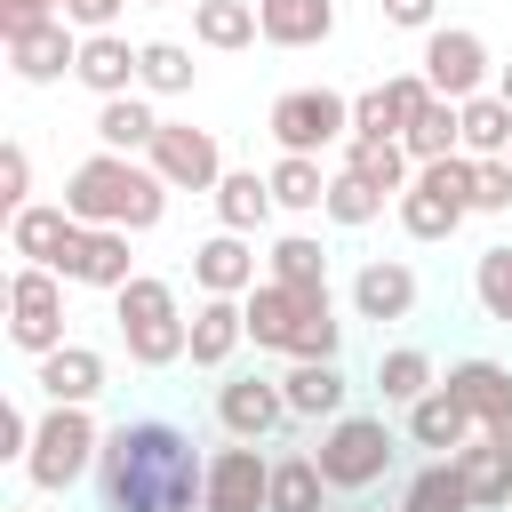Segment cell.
<instances>
[{"instance_id":"obj_1","label":"cell","mask_w":512,"mask_h":512,"mask_svg":"<svg viewBox=\"0 0 512 512\" xmlns=\"http://www.w3.org/2000/svg\"><path fill=\"white\" fill-rule=\"evenodd\" d=\"M208 456L168 416H120L96 448V504L104 512H200Z\"/></svg>"},{"instance_id":"obj_2","label":"cell","mask_w":512,"mask_h":512,"mask_svg":"<svg viewBox=\"0 0 512 512\" xmlns=\"http://www.w3.org/2000/svg\"><path fill=\"white\" fill-rule=\"evenodd\" d=\"M64 208L80 224H120V232H152L168 216V176L136 152H88L72 176H64Z\"/></svg>"},{"instance_id":"obj_3","label":"cell","mask_w":512,"mask_h":512,"mask_svg":"<svg viewBox=\"0 0 512 512\" xmlns=\"http://www.w3.org/2000/svg\"><path fill=\"white\" fill-rule=\"evenodd\" d=\"M112 320H120V344H128L136 368H176V360H192V320H184V304H176V280L136 272V280L112 296Z\"/></svg>"},{"instance_id":"obj_4","label":"cell","mask_w":512,"mask_h":512,"mask_svg":"<svg viewBox=\"0 0 512 512\" xmlns=\"http://www.w3.org/2000/svg\"><path fill=\"white\" fill-rule=\"evenodd\" d=\"M472 152H448V160H416V176H408V192L392 200V216H400V232L408 240H448L464 216H472Z\"/></svg>"},{"instance_id":"obj_5","label":"cell","mask_w":512,"mask_h":512,"mask_svg":"<svg viewBox=\"0 0 512 512\" xmlns=\"http://www.w3.org/2000/svg\"><path fill=\"white\" fill-rule=\"evenodd\" d=\"M96 448H104L96 416H88V408H72V400H48V408H40V432H32L24 472H32V488H40V496H64L72 480H96Z\"/></svg>"},{"instance_id":"obj_6","label":"cell","mask_w":512,"mask_h":512,"mask_svg":"<svg viewBox=\"0 0 512 512\" xmlns=\"http://www.w3.org/2000/svg\"><path fill=\"white\" fill-rule=\"evenodd\" d=\"M320 472H328V488H344V496H368L384 472H392V456H400V440H392V424L384 416H336L328 432H320Z\"/></svg>"},{"instance_id":"obj_7","label":"cell","mask_w":512,"mask_h":512,"mask_svg":"<svg viewBox=\"0 0 512 512\" xmlns=\"http://www.w3.org/2000/svg\"><path fill=\"white\" fill-rule=\"evenodd\" d=\"M8 344L24 360H48L56 344H72L64 336V272H48V264L8 272Z\"/></svg>"},{"instance_id":"obj_8","label":"cell","mask_w":512,"mask_h":512,"mask_svg":"<svg viewBox=\"0 0 512 512\" xmlns=\"http://www.w3.org/2000/svg\"><path fill=\"white\" fill-rule=\"evenodd\" d=\"M264 128H272L280 152H328V144L352 136V96H336V88H288V96H272Z\"/></svg>"},{"instance_id":"obj_9","label":"cell","mask_w":512,"mask_h":512,"mask_svg":"<svg viewBox=\"0 0 512 512\" xmlns=\"http://www.w3.org/2000/svg\"><path fill=\"white\" fill-rule=\"evenodd\" d=\"M416 72H424V80H432V96H448V104H464V96L496 88L488 40H480L472 24H432V32H424V64H416Z\"/></svg>"},{"instance_id":"obj_10","label":"cell","mask_w":512,"mask_h":512,"mask_svg":"<svg viewBox=\"0 0 512 512\" xmlns=\"http://www.w3.org/2000/svg\"><path fill=\"white\" fill-rule=\"evenodd\" d=\"M200 512H272V456H264V440H224L208 456Z\"/></svg>"},{"instance_id":"obj_11","label":"cell","mask_w":512,"mask_h":512,"mask_svg":"<svg viewBox=\"0 0 512 512\" xmlns=\"http://www.w3.org/2000/svg\"><path fill=\"white\" fill-rule=\"evenodd\" d=\"M144 160L168 176V192H216V184H224V152H216V136L192 128V120H160V136H152Z\"/></svg>"},{"instance_id":"obj_12","label":"cell","mask_w":512,"mask_h":512,"mask_svg":"<svg viewBox=\"0 0 512 512\" xmlns=\"http://www.w3.org/2000/svg\"><path fill=\"white\" fill-rule=\"evenodd\" d=\"M216 424L232 432V440H272L280 424H296L288 416V392H280V376H224L216 384Z\"/></svg>"},{"instance_id":"obj_13","label":"cell","mask_w":512,"mask_h":512,"mask_svg":"<svg viewBox=\"0 0 512 512\" xmlns=\"http://www.w3.org/2000/svg\"><path fill=\"white\" fill-rule=\"evenodd\" d=\"M72 64H80V24H72V16H40V24L8 32V72H16L24 88H48V80H64Z\"/></svg>"},{"instance_id":"obj_14","label":"cell","mask_w":512,"mask_h":512,"mask_svg":"<svg viewBox=\"0 0 512 512\" xmlns=\"http://www.w3.org/2000/svg\"><path fill=\"white\" fill-rule=\"evenodd\" d=\"M56 272H64V280H80V288H104V296H120V288L136 280V256H128V232H120V224H80Z\"/></svg>"},{"instance_id":"obj_15","label":"cell","mask_w":512,"mask_h":512,"mask_svg":"<svg viewBox=\"0 0 512 512\" xmlns=\"http://www.w3.org/2000/svg\"><path fill=\"white\" fill-rule=\"evenodd\" d=\"M424 104H432V80L424 72H392V80L352 96V136H408V120Z\"/></svg>"},{"instance_id":"obj_16","label":"cell","mask_w":512,"mask_h":512,"mask_svg":"<svg viewBox=\"0 0 512 512\" xmlns=\"http://www.w3.org/2000/svg\"><path fill=\"white\" fill-rule=\"evenodd\" d=\"M320 296H328V288H280V280H256V288L240 296V312H248V344L288 360V336H296V320H304Z\"/></svg>"},{"instance_id":"obj_17","label":"cell","mask_w":512,"mask_h":512,"mask_svg":"<svg viewBox=\"0 0 512 512\" xmlns=\"http://www.w3.org/2000/svg\"><path fill=\"white\" fill-rule=\"evenodd\" d=\"M352 312L376 320V328L408 320V312H416V272H408L400 256H368V264L352 272Z\"/></svg>"},{"instance_id":"obj_18","label":"cell","mask_w":512,"mask_h":512,"mask_svg":"<svg viewBox=\"0 0 512 512\" xmlns=\"http://www.w3.org/2000/svg\"><path fill=\"white\" fill-rule=\"evenodd\" d=\"M440 384L472 408L480 432H504V424H512V368H504V360H480V352H472V360H456Z\"/></svg>"},{"instance_id":"obj_19","label":"cell","mask_w":512,"mask_h":512,"mask_svg":"<svg viewBox=\"0 0 512 512\" xmlns=\"http://www.w3.org/2000/svg\"><path fill=\"white\" fill-rule=\"evenodd\" d=\"M72 232H80V216L64 208V200H32V208H16L8 216V248L24 256V264H64V248H72Z\"/></svg>"},{"instance_id":"obj_20","label":"cell","mask_w":512,"mask_h":512,"mask_svg":"<svg viewBox=\"0 0 512 512\" xmlns=\"http://www.w3.org/2000/svg\"><path fill=\"white\" fill-rule=\"evenodd\" d=\"M240 344H248V312H240V296H200V304H192V368L224 376Z\"/></svg>"},{"instance_id":"obj_21","label":"cell","mask_w":512,"mask_h":512,"mask_svg":"<svg viewBox=\"0 0 512 512\" xmlns=\"http://www.w3.org/2000/svg\"><path fill=\"white\" fill-rule=\"evenodd\" d=\"M104 352L96 344H56L48 360H32V384H40V400H72V408H88L96 392H104Z\"/></svg>"},{"instance_id":"obj_22","label":"cell","mask_w":512,"mask_h":512,"mask_svg":"<svg viewBox=\"0 0 512 512\" xmlns=\"http://www.w3.org/2000/svg\"><path fill=\"white\" fill-rule=\"evenodd\" d=\"M136 64H144V48H128L120 32H80V64H72V80L104 104V96H128V88H136Z\"/></svg>"},{"instance_id":"obj_23","label":"cell","mask_w":512,"mask_h":512,"mask_svg":"<svg viewBox=\"0 0 512 512\" xmlns=\"http://www.w3.org/2000/svg\"><path fill=\"white\" fill-rule=\"evenodd\" d=\"M192 288H200V296H248V288H256V248H248V232L200 240V248H192Z\"/></svg>"},{"instance_id":"obj_24","label":"cell","mask_w":512,"mask_h":512,"mask_svg":"<svg viewBox=\"0 0 512 512\" xmlns=\"http://www.w3.org/2000/svg\"><path fill=\"white\" fill-rule=\"evenodd\" d=\"M280 392H288V416H296V424H336L352 384H344V368H336V360H288Z\"/></svg>"},{"instance_id":"obj_25","label":"cell","mask_w":512,"mask_h":512,"mask_svg":"<svg viewBox=\"0 0 512 512\" xmlns=\"http://www.w3.org/2000/svg\"><path fill=\"white\" fill-rule=\"evenodd\" d=\"M400 416H408V440L432 448V456H456V448L472 440V408H464L448 384H432V392H424L416 408H400Z\"/></svg>"},{"instance_id":"obj_26","label":"cell","mask_w":512,"mask_h":512,"mask_svg":"<svg viewBox=\"0 0 512 512\" xmlns=\"http://www.w3.org/2000/svg\"><path fill=\"white\" fill-rule=\"evenodd\" d=\"M456 472H464V488H472V504H480V512L512 504V440H496V432L464 440V448H456Z\"/></svg>"},{"instance_id":"obj_27","label":"cell","mask_w":512,"mask_h":512,"mask_svg":"<svg viewBox=\"0 0 512 512\" xmlns=\"http://www.w3.org/2000/svg\"><path fill=\"white\" fill-rule=\"evenodd\" d=\"M256 24L272 48H320L336 32V0H256Z\"/></svg>"},{"instance_id":"obj_28","label":"cell","mask_w":512,"mask_h":512,"mask_svg":"<svg viewBox=\"0 0 512 512\" xmlns=\"http://www.w3.org/2000/svg\"><path fill=\"white\" fill-rule=\"evenodd\" d=\"M336 152H344V168H352V176H368L384 200H400V192H408V176H416V160H408V144H400V136H344Z\"/></svg>"},{"instance_id":"obj_29","label":"cell","mask_w":512,"mask_h":512,"mask_svg":"<svg viewBox=\"0 0 512 512\" xmlns=\"http://www.w3.org/2000/svg\"><path fill=\"white\" fill-rule=\"evenodd\" d=\"M152 136H160V112H152L136 88L96 104V144H104V152H152Z\"/></svg>"},{"instance_id":"obj_30","label":"cell","mask_w":512,"mask_h":512,"mask_svg":"<svg viewBox=\"0 0 512 512\" xmlns=\"http://www.w3.org/2000/svg\"><path fill=\"white\" fill-rule=\"evenodd\" d=\"M400 512H480V504H472V488H464L456 456H432V464H416V472H408Z\"/></svg>"},{"instance_id":"obj_31","label":"cell","mask_w":512,"mask_h":512,"mask_svg":"<svg viewBox=\"0 0 512 512\" xmlns=\"http://www.w3.org/2000/svg\"><path fill=\"white\" fill-rule=\"evenodd\" d=\"M272 208H280V200H272V176L224 168V184H216V224H224V232H256Z\"/></svg>"},{"instance_id":"obj_32","label":"cell","mask_w":512,"mask_h":512,"mask_svg":"<svg viewBox=\"0 0 512 512\" xmlns=\"http://www.w3.org/2000/svg\"><path fill=\"white\" fill-rule=\"evenodd\" d=\"M264 176H272V200H280V208L320 216V200H328V168H320V152H280Z\"/></svg>"},{"instance_id":"obj_33","label":"cell","mask_w":512,"mask_h":512,"mask_svg":"<svg viewBox=\"0 0 512 512\" xmlns=\"http://www.w3.org/2000/svg\"><path fill=\"white\" fill-rule=\"evenodd\" d=\"M192 40L200 48H248V40H264L256 0H192Z\"/></svg>"},{"instance_id":"obj_34","label":"cell","mask_w":512,"mask_h":512,"mask_svg":"<svg viewBox=\"0 0 512 512\" xmlns=\"http://www.w3.org/2000/svg\"><path fill=\"white\" fill-rule=\"evenodd\" d=\"M408 160H448V152H464V104H448V96H432L416 120H408Z\"/></svg>"},{"instance_id":"obj_35","label":"cell","mask_w":512,"mask_h":512,"mask_svg":"<svg viewBox=\"0 0 512 512\" xmlns=\"http://www.w3.org/2000/svg\"><path fill=\"white\" fill-rule=\"evenodd\" d=\"M432 384H440V376H432V352H416V344H392V352L376 360V392H384V408H416Z\"/></svg>"},{"instance_id":"obj_36","label":"cell","mask_w":512,"mask_h":512,"mask_svg":"<svg viewBox=\"0 0 512 512\" xmlns=\"http://www.w3.org/2000/svg\"><path fill=\"white\" fill-rule=\"evenodd\" d=\"M464 152H472V160H496V152H512V104H504L496 88L464 96Z\"/></svg>"},{"instance_id":"obj_37","label":"cell","mask_w":512,"mask_h":512,"mask_svg":"<svg viewBox=\"0 0 512 512\" xmlns=\"http://www.w3.org/2000/svg\"><path fill=\"white\" fill-rule=\"evenodd\" d=\"M320 496H328V472H320L312 448L304 456H272V512H320Z\"/></svg>"},{"instance_id":"obj_38","label":"cell","mask_w":512,"mask_h":512,"mask_svg":"<svg viewBox=\"0 0 512 512\" xmlns=\"http://www.w3.org/2000/svg\"><path fill=\"white\" fill-rule=\"evenodd\" d=\"M192 48L184 40H144V64H136V88H152V96H192Z\"/></svg>"},{"instance_id":"obj_39","label":"cell","mask_w":512,"mask_h":512,"mask_svg":"<svg viewBox=\"0 0 512 512\" xmlns=\"http://www.w3.org/2000/svg\"><path fill=\"white\" fill-rule=\"evenodd\" d=\"M320 216H328V224H344V232H360V224H376V216H384V192H376L368 176L336 168V176H328V200H320Z\"/></svg>"},{"instance_id":"obj_40","label":"cell","mask_w":512,"mask_h":512,"mask_svg":"<svg viewBox=\"0 0 512 512\" xmlns=\"http://www.w3.org/2000/svg\"><path fill=\"white\" fill-rule=\"evenodd\" d=\"M272 280L280 288H328V248L312 232H280L272 240Z\"/></svg>"},{"instance_id":"obj_41","label":"cell","mask_w":512,"mask_h":512,"mask_svg":"<svg viewBox=\"0 0 512 512\" xmlns=\"http://www.w3.org/2000/svg\"><path fill=\"white\" fill-rule=\"evenodd\" d=\"M344 352V320H336V304L320 296L304 320H296V336H288V360H336Z\"/></svg>"},{"instance_id":"obj_42","label":"cell","mask_w":512,"mask_h":512,"mask_svg":"<svg viewBox=\"0 0 512 512\" xmlns=\"http://www.w3.org/2000/svg\"><path fill=\"white\" fill-rule=\"evenodd\" d=\"M472 296H480V312H488L496 328H512V248H488V256L472 264Z\"/></svg>"},{"instance_id":"obj_43","label":"cell","mask_w":512,"mask_h":512,"mask_svg":"<svg viewBox=\"0 0 512 512\" xmlns=\"http://www.w3.org/2000/svg\"><path fill=\"white\" fill-rule=\"evenodd\" d=\"M504 208H512V160L496 152L472 168V216H504Z\"/></svg>"},{"instance_id":"obj_44","label":"cell","mask_w":512,"mask_h":512,"mask_svg":"<svg viewBox=\"0 0 512 512\" xmlns=\"http://www.w3.org/2000/svg\"><path fill=\"white\" fill-rule=\"evenodd\" d=\"M0 208H32V152L24 144H0Z\"/></svg>"},{"instance_id":"obj_45","label":"cell","mask_w":512,"mask_h":512,"mask_svg":"<svg viewBox=\"0 0 512 512\" xmlns=\"http://www.w3.org/2000/svg\"><path fill=\"white\" fill-rule=\"evenodd\" d=\"M32 432H40V416L24 400H8L0 408V456H32Z\"/></svg>"},{"instance_id":"obj_46","label":"cell","mask_w":512,"mask_h":512,"mask_svg":"<svg viewBox=\"0 0 512 512\" xmlns=\"http://www.w3.org/2000/svg\"><path fill=\"white\" fill-rule=\"evenodd\" d=\"M376 8H384L392 32H432L440 24V0H376Z\"/></svg>"},{"instance_id":"obj_47","label":"cell","mask_w":512,"mask_h":512,"mask_svg":"<svg viewBox=\"0 0 512 512\" xmlns=\"http://www.w3.org/2000/svg\"><path fill=\"white\" fill-rule=\"evenodd\" d=\"M120 8H128V0H72L64 16H72L80 32H112V24H120Z\"/></svg>"},{"instance_id":"obj_48","label":"cell","mask_w":512,"mask_h":512,"mask_svg":"<svg viewBox=\"0 0 512 512\" xmlns=\"http://www.w3.org/2000/svg\"><path fill=\"white\" fill-rule=\"evenodd\" d=\"M40 16H64V8L56 0H0V40L24 32V24H40Z\"/></svg>"},{"instance_id":"obj_49","label":"cell","mask_w":512,"mask_h":512,"mask_svg":"<svg viewBox=\"0 0 512 512\" xmlns=\"http://www.w3.org/2000/svg\"><path fill=\"white\" fill-rule=\"evenodd\" d=\"M496 96H504V104H512V64H496Z\"/></svg>"},{"instance_id":"obj_50","label":"cell","mask_w":512,"mask_h":512,"mask_svg":"<svg viewBox=\"0 0 512 512\" xmlns=\"http://www.w3.org/2000/svg\"><path fill=\"white\" fill-rule=\"evenodd\" d=\"M136 8H168V0H136Z\"/></svg>"},{"instance_id":"obj_51","label":"cell","mask_w":512,"mask_h":512,"mask_svg":"<svg viewBox=\"0 0 512 512\" xmlns=\"http://www.w3.org/2000/svg\"><path fill=\"white\" fill-rule=\"evenodd\" d=\"M320 512H328V504H320Z\"/></svg>"},{"instance_id":"obj_52","label":"cell","mask_w":512,"mask_h":512,"mask_svg":"<svg viewBox=\"0 0 512 512\" xmlns=\"http://www.w3.org/2000/svg\"><path fill=\"white\" fill-rule=\"evenodd\" d=\"M504 160H512V152H504Z\"/></svg>"},{"instance_id":"obj_53","label":"cell","mask_w":512,"mask_h":512,"mask_svg":"<svg viewBox=\"0 0 512 512\" xmlns=\"http://www.w3.org/2000/svg\"><path fill=\"white\" fill-rule=\"evenodd\" d=\"M16 512H24V504H16Z\"/></svg>"}]
</instances>
